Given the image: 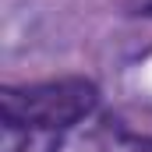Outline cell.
I'll return each mask as SVG.
<instances>
[{
    "mask_svg": "<svg viewBox=\"0 0 152 152\" xmlns=\"http://www.w3.org/2000/svg\"><path fill=\"white\" fill-rule=\"evenodd\" d=\"M99 88L88 78H60L39 85H7L0 92L4 120L25 131H64L96 110Z\"/></svg>",
    "mask_w": 152,
    "mask_h": 152,
    "instance_id": "6da1fadb",
    "label": "cell"
},
{
    "mask_svg": "<svg viewBox=\"0 0 152 152\" xmlns=\"http://www.w3.org/2000/svg\"><path fill=\"white\" fill-rule=\"evenodd\" d=\"M25 138H28V131H25V127H18V124L4 120V152H21Z\"/></svg>",
    "mask_w": 152,
    "mask_h": 152,
    "instance_id": "7a4b0ae2",
    "label": "cell"
},
{
    "mask_svg": "<svg viewBox=\"0 0 152 152\" xmlns=\"http://www.w3.org/2000/svg\"><path fill=\"white\" fill-rule=\"evenodd\" d=\"M127 14H142V18H152V0H127Z\"/></svg>",
    "mask_w": 152,
    "mask_h": 152,
    "instance_id": "3957f363",
    "label": "cell"
},
{
    "mask_svg": "<svg viewBox=\"0 0 152 152\" xmlns=\"http://www.w3.org/2000/svg\"><path fill=\"white\" fill-rule=\"evenodd\" d=\"M127 152H152V138H131Z\"/></svg>",
    "mask_w": 152,
    "mask_h": 152,
    "instance_id": "277c9868",
    "label": "cell"
}]
</instances>
